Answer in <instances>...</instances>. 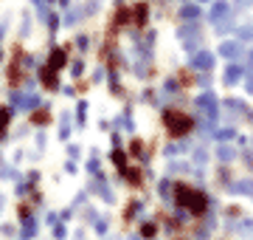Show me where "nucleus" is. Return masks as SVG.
I'll use <instances>...</instances> for the list:
<instances>
[]
</instances>
